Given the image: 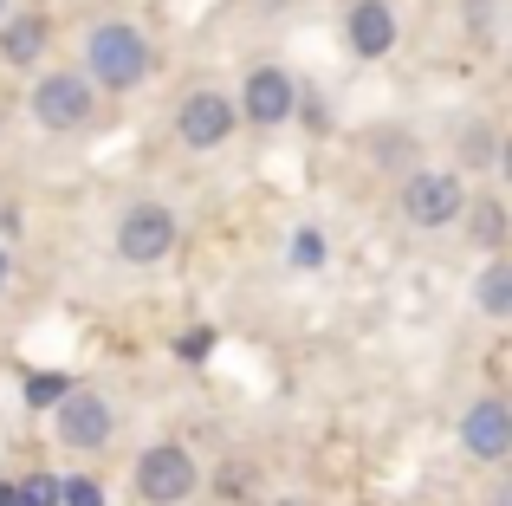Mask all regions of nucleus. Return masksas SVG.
Instances as JSON below:
<instances>
[{
    "instance_id": "obj_6",
    "label": "nucleus",
    "mask_w": 512,
    "mask_h": 506,
    "mask_svg": "<svg viewBox=\"0 0 512 506\" xmlns=\"http://www.w3.org/2000/svg\"><path fill=\"white\" fill-rule=\"evenodd\" d=\"M117 253L130 266H156L175 253V215L163 202H130L124 221H117Z\"/></svg>"
},
{
    "instance_id": "obj_15",
    "label": "nucleus",
    "mask_w": 512,
    "mask_h": 506,
    "mask_svg": "<svg viewBox=\"0 0 512 506\" xmlns=\"http://www.w3.org/2000/svg\"><path fill=\"white\" fill-rule=\"evenodd\" d=\"M59 506H104V487L91 474H65L59 481Z\"/></svg>"
},
{
    "instance_id": "obj_21",
    "label": "nucleus",
    "mask_w": 512,
    "mask_h": 506,
    "mask_svg": "<svg viewBox=\"0 0 512 506\" xmlns=\"http://www.w3.org/2000/svg\"><path fill=\"white\" fill-rule=\"evenodd\" d=\"M7 13H13V0H0V20H7Z\"/></svg>"
},
{
    "instance_id": "obj_4",
    "label": "nucleus",
    "mask_w": 512,
    "mask_h": 506,
    "mask_svg": "<svg viewBox=\"0 0 512 506\" xmlns=\"http://www.w3.org/2000/svg\"><path fill=\"white\" fill-rule=\"evenodd\" d=\"M195 481H201L195 455L175 448V442H156V448H143V455H137V494L150 500V506H182L188 494H195Z\"/></svg>"
},
{
    "instance_id": "obj_12",
    "label": "nucleus",
    "mask_w": 512,
    "mask_h": 506,
    "mask_svg": "<svg viewBox=\"0 0 512 506\" xmlns=\"http://www.w3.org/2000/svg\"><path fill=\"white\" fill-rule=\"evenodd\" d=\"M480 312H487V318H512V260H506V253H493V260L480 266Z\"/></svg>"
},
{
    "instance_id": "obj_13",
    "label": "nucleus",
    "mask_w": 512,
    "mask_h": 506,
    "mask_svg": "<svg viewBox=\"0 0 512 506\" xmlns=\"http://www.w3.org/2000/svg\"><path fill=\"white\" fill-rule=\"evenodd\" d=\"M467 234H474L487 253H500L506 247V202H493V195L487 202H467Z\"/></svg>"
},
{
    "instance_id": "obj_17",
    "label": "nucleus",
    "mask_w": 512,
    "mask_h": 506,
    "mask_svg": "<svg viewBox=\"0 0 512 506\" xmlns=\"http://www.w3.org/2000/svg\"><path fill=\"white\" fill-rule=\"evenodd\" d=\"M461 156H467L474 169H487V163H493V130H487V124H474V130L461 137Z\"/></svg>"
},
{
    "instance_id": "obj_1",
    "label": "nucleus",
    "mask_w": 512,
    "mask_h": 506,
    "mask_svg": "<svg viewBox=\"0 0 512 506\" xmlns=\"http://www.w3.org/2000/svg\"><path fill=\"white\" fill-rule=\"evenodd\" d=\"M156 52L130 20H104L85 33V85L91 91H137L150 78Z\"/></svg>"
},
{
    "instance_id": "obj_18",
    "label": "nucleus",
    "mask_w": 512,
    "mask_h": 506,
    "mask_svg": "<svg viewBox=\"0 0 512 506\" xmlns=\"http://www.w3.org/2000/svg\"><path fill=\"white\" fill-rule=\"evenodd\" d=\"M292 260H299V266H325V241H318L312 228H305V234H292Z\"/></svg>"
},
{
    "instance_id": "obj_8",
    "label": "nucleus",
    "mask_w": 512,
    "mask_h": 506,
    "mask_svg": "<svg viewBox=\"0 0 512 506\" xmlns=\"http://www.w3.org/2000/svg\"><path fill=\"white\" fill-rule=\"evenodd\" d=\"M461 448L474 461H506L512 455V409L500 396H480V403L461 416Z\"/></svg>"
},
{
    "instance_id": "obj_20",
    "label": "nucleus",
    "mask_w": 512,
    "mask_h": 506,
    "mask_svg": "<svg viewBox=\"0 0 512 506\" xmlns=\"http://www.w3.org/2000/svg\"><path fill=\"white\" fill-rule=\"evenodd\" d=\"M0 286H7V253H0Z\"/></svg>"
},
{
    "instance_id": "obj_16",
    "label": "nucleus",
    "mask_w": 512,
    "mask_h": 506,
    "mask_svg": "<svg viewBox=\"0 0 512 506\" xmlns=\"http://www.w3.org/2000/svg\"><path fill=\"white\" fill-rule=\"evenodd\" d=\"M20 487V506H59V474H26Z\"/></svg>"
},
{
    "instance_id": "obj_10",
    "label": "nucleus",
    "mask_w": 512,
    "mask_h": 506,
    "mask_svg": "<svg viewBox=\"0 0 512 506\" xmlns=\"http://www.w3.org/2000/svg\"><path fill=\"white\" fill-rule=\"evenodd\" d=\"M344 39H350L357 59H383V52L396 46V7H389V0H350Z\"/></svg>"
},
{
    "instance_id": "obj_11",
    "label": "nucleus",
    "mask_w": 512,
    "mask_h": 506,
    "mask_svg": "<svg viewBox=\"0 0 512 506\" xmlns=\"http://www.w3.org/2000/svg\"><path fill=\"white\" fill-rule=\"evenodd\" d=\"M46 39H52L46 13H7V20H0V59L26 72V65L46 59Z\"/></svg>"
},
{
    "instance_id": "obj_14",
    "label": "nucleus",
    "mask_w": 512,
    "mask_h": 506,
    "mask_svg": "<svg viewBox=\"0 0 512 506\" xmlns=\"http://www.w3.org/2000/svg\"><path fill=\"white\" fill-rule=\"evenodd\" d=\"M65 396H72V383H65V370H33V377H26V403H33V409H59L65 403Z\"/></svg>"
},
{
    "instance_id": "obj_7",
    "label": "nucleus",
    "mask_w": 512,
    "mask_h": 506,
    "mask_svg": "<svg viewBox=\"0 0 512 506\" xmlns=\"http://www.w3.org/2000/svg\"><path fill=\"white\" fill-rule=\"evenodd\" d=\"M234 111H240V124H286V117L299 111V85H292L279 65H253Z\"/></svg>"
},
{
    "instance_id": "obj_9",
    "label": "nucleus",
    "mask_w": 512,
    "mask_h": 506,
    "mask_svg": "<svg viewBox=\"0 0 512 506\" xmlns=\"http://www.w3.org/2000/svg\"><path fill=\"white\" fill-rule=\"evenodd\" d=\"M52 429H59L65 448H104L111 442V403L98 390H72L59 403V416H52Z\"/></svg>"
},
{
    "instance_id": "obj_5",
    "label": "nucleus",
    "mask_w": 512,
    "mask_h": 506,
    "mask_svg": "<svg viewBox=\"0 0 512 506\" xmlns=\"http://www.w3.org/2000/svg\"><path fill=\"white\" fill-rule=\"evenodd\" d=\"M234 130H240V111H234L227 91H188V98L175 104V137H182L188 150H221Z\"/></svg>"
},
{
    "instance_id": "obj_2",
    "label": "nucleus",
    "mask_w": 512,
    "mask_h": 506,
    "mask_svg": "<svg viewBox=\"0 0 512 506\" xmlns=\"http://www.w3.org/2000/svg\"><path fill=\"white\" fill-rule=\"evenodd\" d=\"M396 208H402V221H409V228H422V234L454 228V221L467 215V182L454 176V169H415V176L402 182Z\"/></svg>"
},
{
    "instance_id": "obj_19",
    "label": "nucleus",
    "mask_w": 512,
    "mask_h": 506,
    "mask_svg": "<svg viewBox=\"0 0 512 506\" xmlns=\"http://www.w3.org/2000/svg\"><path fill=\"white\" fill-rule=\"evenodd\" d=\"M0 506H20V487L13 481H0Z\"/></svg>"
},
{
    "instance_id": "obj_3",
    "label": "nucleus",
    "mask_w": 512,
    "mask_h": 506,
    "mask_svg": "<svg viewBox=\"0 0 512 506\" xmlns=\"http://www.w3.org/2000/svg\"><path fill=\"white\" fill-rule=\"evenodd\" d=\"M26 104H33V117L46 130H85L91 117H98V91L85 85V72H46L33 78V91H26Z\"/></svg>"
}]
</instances>
